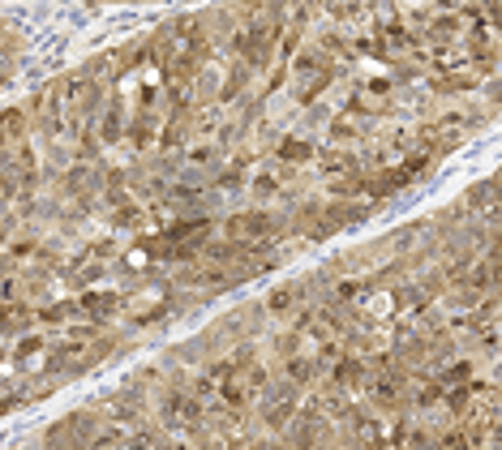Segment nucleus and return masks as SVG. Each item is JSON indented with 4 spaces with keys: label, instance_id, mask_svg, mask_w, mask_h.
<instances>
[{
    "label": "nucleus",
    "instance_id": "nucleus-3",
    "mask_svg": "<svg viewBox=\"0 0 502 450\" xmlns=\"http://www.w3.org/2000/svg\"><path fill=\"white\" fill-rule=\"evenodd\" d=\"M279 155H284V159H309V155H314V146H309V142H284V146H279Z\"/></svg>",
    "mask_w": 502,
    "mask_h": 450
},
{
    "label": "nucleus",
    "instance_id": "nucleus-6",
    "mask_svg": "<svg viewBox=\"0 0 502 450\" xmlns=\"http://www.w3.org/2000/svg\"><path fill=\"white\" fill-rule=\"evenodd\" d=\"M309 373H314L309 360H292V382H309Z\"/></svg>",
    "mask_w": 502,
    "mask_h": 450
},
{
    "label": "nucleus",
    "instance_id": "nucleus-1",
    "mask_svg": "<svg viewBox=\"0 0 502 450\" xmlns=\"http://www.w3.org/2000/svg\"><path fill=\"white\" fill-rule=\"evenodd\" d=\"M266 227H271V219H266V215H241V219H232V223H228L232 240H249V236H262Z\"/></svg>",
    "mask_w": 502,
    "mask_h": 450
},
{
    "label": "nucleus",
    "instance_id": "nucleus-5",
    "mask_svg": "<svg viewBox=\"0 0 502 450\" xmlns=\"http://www.w3.org/2000/svg\"><path fill=\"white\" fill-rule=\"evenodd\" d=\"M356 373H361V369H356L352 360H344V365H335V382H356Z\"/></svg>",
    "mask_w": 502,
    "mask_h": 450
},
{
    "label": "nucleus",
    "instance_id": "nucleus-9",
    "mask_svg": "<svg viewBox=\"0 0 502 450\" xmlns=\"http://www.w3.org/2000/svg\"><path fill=\"white\" fill-rule=\"evenodd\" d=\"M489 9H494V13H502V0H489Z\"/></svg>",
    "mask_w": 502,
    "mask_h": 450
},
{
    "label": "nucleus",
    "instance_id": "nucleus-7",
    "mask_svg": "<svg viewBox=\"0 0 502 450\" xmlns=\"http://www.w3.org/2000/svg\"><path fill=\"white\" fill-rule=\"evenodd\" d=\"M451 407L463 412V407H468V391H455V395H451Z\"/></svg>",
    "mask_w": 502,
    "mask_h": 450
},
{
    "label": "nucleus",
    "instance_id": "nucleus-8",
    "mask_svg": "<svg viewBox=\"0 0 502 450\" xmlns=\"http://www.w3.org/2000/svg\"><path fill=\"white\" fill-rule=\"evenodd\" d=\"M5 129H9V133H18V129H22V116H18V112H9V116H5Z\"/></svg>",
    "mask_w": 502,
    "mask_h": 450
},
{
    "label": "nucleus",
    "instance_id": "nucleus-2",
    "mask_svg": "<svg viewBox=\"0 0 502 450\" xmlns=\"http://www.w3.org/2000/svg\"><path fill=\"white\" fill-rule=\"evenodd\" d=\"M112 304H116V296H90V300H86V309H90L95 318H108Z\"/></svg>",
    "mask_w": 502,
    "mask_h": 450
},
{
    "label": "nucleus",
    "instance_id": "nucleus-4",
    "mask_svg": "<svg viewBox=\"0 0 502 450\" xmlns=\"http://www.w3.org/2000/svg\"><path fill=\"white\" fill-rule=\"evenodd\" d=\"M292 300H296V288H284V292H275V296H271V314H284V309H288Z\"/></svg>",
    "mask_w": 502,
    "mask_h": 450
}]
</instances>
